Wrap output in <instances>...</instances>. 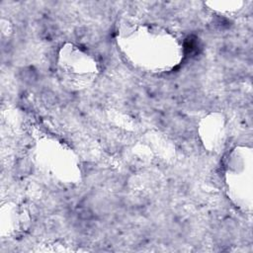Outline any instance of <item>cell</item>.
<instances>
[{"instance_id": "2", "label": "cell", "mask_w": 253, "mask_h": 253, "mask_svg": "<svg viewBox=\"0 0 253 253\" xmlns=\"http://www.w3.org/2000/svg\"><path fill=\"white\" fill-rule=\"evenodd\" d=\"M58 72L66 84L74 88H82L96 77L97 64L79 47L68 44L62 46L59 52Z\"/></svg>"}, {"instance_id": "1", "label": "cell", "mask_w": 253, "mask_h": 253, "mask_svg": "<svg viewBox=\"0 0 253 253\" xmlns=\"http://www.w3.org/2000/svg\"><path fill=\"white\" fill-rule=\"evenodd\" d=\"M121 36L123 47L136 64L153 70H164L177 64L176 40L165 31L150 26L126 29Z\"/></svg>"}]
</instances>
